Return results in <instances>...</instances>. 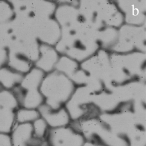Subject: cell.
Returning a JSON list of instances; mask_svg holds the SVG:
<instances>
[{
  "label": "cell",
  "mask_w": 146,
  "mask_h": 146,
  "mask_svg": "<svg viewBox=\"0 0 146 146\" xmlns=\"http://www.w3.org/2000/svg\"><path fill=\"white\" fill-rule=\"evenodd\" d=\"M76 88L66 75L56 70L45 74L40 85L44 103L53 110L64 107Z\"/></svg>",
  "instance_id": "cell-1"
},
{
  "label": "cell",
  "mask_w": 146,
  "mask_h": 146,
  "mask_svg": "<svg viewBox=\"0 0 146 146\" xmlns=\"http://www.w3.org/2000/svg\"><path fill=\"white\" fill-rule=\"evenodd\" d=\"M86 141L104 146H129L127 141L113 131L99 117L71 121L69 124Z\"/></svg>",
  "instance_id": "cell-2"
},
{
  "label": "cell",
  "mask_w": 146,
  "mask_h": 146,
  "mask_svg": "<svg viewBox=\"0 0 146 146\" xmlns=\"http://www.w3.org/2000/svg\"><path fill=\"white\" fill-rule=\"evenodd\" d=\"M45 73L33 67L11 90L19 107L37 110L44 103L39 88Z\"/></svg>",
  "instance_id": "cell-3"
},
{
  "label": "cell",
  "mask_w": 146,
  "mask_h": 146,
  "mask_svg": "<svg viewBox=\"0 0 146 146\" xmlns=\"http://www.w3.org/2000/svg\"><path fill=\"white\" fill-rule=\"evenodd\" d=\"M18 103L10 90H0V133L9 134L15 123Z\"/></svg>",
  "instance_id": "cell-4"
},
{
  "label": "cell",
  "mask_w": 146,
  "mask_h": 146,
  "mask_svg": "<svg viewBox=\"0 0 146 146\" xmlns=\"http://www.w3.org/2000/svg\"><path fill=\"white\" fill-rule=\"evenodd\" d=\"M46 140L48 146H83V136L70 126L50 129Z\"/></svg>",
  "instance_id": "cell-5"
},
{
  "label": "cell",
  "mask_w": 146,
  "mask_h": 146,
  "mask_svg": "<svg viewBox=\"0 0 146 146\" xmlns=\"http://www.w3.org/2000/svg\"><path fill=\"white\" fill-rule=\"evenodd\" d=\"M13 146H47L46 140L34 136L31 123H16L9 133Z\"/></svg>",
  "instance_id": "cell-6"
},
{
  "label": "cell",
  "mask_w": 146,
  "mask_h": 146,
  "mask_svg": "<svg viewBox=\"0 0 146 146\" xmlns=\"http://www.w3.org/2000/svg\"><path fill=\"white\" fill-rule=\"evenodd\" d=\"M37 110L40 117L46 122L50 129L67 127L71 121L64 107L58 110H53L43 103Z\"/></svg>",
  "instance_id": "cell-7"
},
{
  "label": "cell",
  "mask_w": 146,
  "mask_h": 146,
  "mask_svg": "<svg viewBox=\"0 0 146 146\" xmlns=\"http://www.w3.org/2000/svg\"><path fill=\"white\" fill-rule=\"evenodd\" d=\"M60 55L54 46L39 43V57L34 63V67L42 70L45 74L54 70Z\"/></svg>",
  "instance_id": "cell-8"
},
{
  "label": "cell",
  "mask_w": 146,
  "mask_h": 146,
  "mask_svg": "<svg viewBox=\"0 0 146 146\" xmlns=\"http://www.w3.org/2000/svg\"><path fill=\"white\" fill-rule=\"evenodd\" d=\"M23 75L6 66L0 68V86L5 90H11L21 82Z\"/></svg>",
  "instance_id": "cell-9"
},
{
  "label": "cell",
  "mask_w": 146,
  "mask_h": 146,
  "mask_svg": "<svg viewBox=\"0 0 146 146\" xmlns=\"http://www.w3.org/2000/svg\"><path fill=\"white\" fill-rule=\"evenodd\" d=\"M39 117L40 115L37 110L19 107L15 113V123H32Z\"/></svg>",
  "instance_id": "cell-10"
},
{
  "label": "cell",
  "mask_w": 146,
  "mask_h": 146,
  "mask_svg": "<svg viewBox=\"0 0 146 146\" xmlns=\"http://www.w3.org/2000/svg\"><path fill=\"white\" fill-rule=\"evenodd\" d=\"M31 124L33 126L34 136L38 139L46 140V137L49 129V127L46 122L40 117Z\"/></svg>",
  "instance_id": "cell-11"
},
{
  "label": "cell",
  "mask_w": 146,
  "mask_h": 146,
  "mask_svg": "<svg viewBox=\"0 0 146 146\" xmlns=\"http://www.w3.org/2000/svg\"><path fill=\"white\" fill-rule=\"evenodd\" d=\"M14 16V10L10 2L0 1V24L10 22Z\"/></svg>",
  "instance_id": "cell-12"
},
{
  "label": "cell",
  "mask_w": 146,
  "mask_h": 146,
  "mask_svg": "<svg viewBox=\"0 0 146 146\" xmlns=\"http://www.w3.org/2000/svg\"><path fill=\"white\" fill-rule=\"evenodd\" d=\"M9 51L7 48L0 43V68L7 65Z\"/></svg>",
  "instance_id": "cell-13"
},
{
  "label": "cell",
  "mask_w": 146,
  "mask_h": 146,
  "mask_svg": "<svg viewBox=\"0 0 146 146\" xmlns=\"http://www.w3.org/2000/svg\"><path fill=\"white\" fill-rule=\"evenodd\" d=\"M0 146H13L9 134L0 133Z\"/></svg>",
  "instance_id": "cell-14"
},
{
  "label": "cell",
  "mask_w": 146,
  "mask_h": 146,
  "mask_svg": "<svg viewBox=\"0 0 146 146\" xmlns=\"http://www.w3.org/2000/svg\"><path fill=\"white\" fill-rule=\"evenodd\" d=\"M83 146H104V145L98 144H96V143H94L85 141Z\"/></svg>",
  "instance_id": "cell-15"
},
{
  "label": "cell",
  "mask_w": 146,
  "mask_h": 146,
  "mask_svg": "<svg viewBox=\"0 0 146 146\" xmlns=\"http://www.w3.org/2000/svg\"><path fill=\"white\" fill-rule=\"evenodd\" d=\"M2 89H3V88L0 86V90H2Z\"/></svg>",
  "instance_id": "cell-16"
},
{
  "label": "cell",
  "mask_w": 146,
  "mask_h": 146,
  "mask_svg": "<svg viewBox=\"0 0 146 146\" xmlns=\"http://www.w3.org/2000/svg\"><path fill=\"white\" fill-rule=\"evenodd\" d=\"M47 146H48V145H47Z\"/></svg>",
  "instance_id": "cell-17"
}]
</instances>
